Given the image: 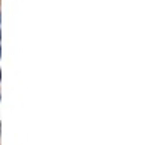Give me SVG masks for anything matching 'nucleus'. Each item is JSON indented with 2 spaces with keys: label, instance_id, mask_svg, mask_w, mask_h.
<instances>
[{
  "label": "nucleus",
  "instance_id": "obj_1",
  "mask_svg": "<svg viewBox=\"0 0 147 145\" xmlns=\"http://www.w3.org/2000/svg\"><path fill=\"white\" fill-rule=\"evenodd\" d=\"M0 128H2V126H0Z\"/></svg>",
  "mask_w": 147,
  "mask_h": 145
}]
</instances>
